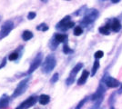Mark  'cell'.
Masks as SVG:
<instances>
[{
	"instance_id": "6da1fadb",
	"label": "cell",
	"mask_w": 122,
	"mask_h": 109,
	"mask_svg": "<svg viewBox=\"0 0 122 109\" xmlns=\"http://www.w3.org/2000/svg\"><path fill=\"white\" fill-rule=\"evenodd\" d=\"M56 66V59L54 55H48L46 56L45 61L42 63L41 70L44 74H49L53 71V69Z\"/></svg>"
},
{
	"instance_id": "7a4b0ae2",
	"label": "cell",
	"mask_w": 122,
	"mask_h": 109,
	"mask_svg": "<svg viewBox=\"0 0 122 109\" xmlns=\"http://www.w3.org/2000/svg\"><path fill=\"white\" fill-rule=\"evenodd\" d=\"M29 80H30V76L25 78L23 80H21L20 82L18 83L17 86L15 88L14 92H13V95H12V97L13 98H15L17 96H20L21 95L25 93L26 91V89L28 88V83H29Z\"/></svg>"
},
{
	"instance_id": "3957f363",
	"label": "cell",
	"mask_w": 122,
	"mask_h": 109,
	"mask_svg": "<svg viewBox=\"0 0 122 109\" xmlns=\"http://www.w3.org/2000/svg\"><path fill=\"white\" fill-rule=\"evenodd\" d=\"M74 26H75V23L70 20V16H66L56 24V28L60 31H66L67 29L72 28Z\"/></svg>"
},
{
	"instance_id": "277c9868",
	"label": "cell",
	"mask_w": 122,
	"mask_h": 109,
	"mask_svg": "<svg viewBox=\"0 0 122 109\" xmlns=\"http://www.w3.org/2000/svg\"><path fill=\"white\" fill-rule=\"evenodd\" d=\"M14 22L12 20H6L4 22V24L1 26L0 29V39H3L10 34V32L14 29Z\"/></svg>"
},
{
	"instance_id": "5b68a950",
	"label": "cell",
	"mask_w": 122,
	"mask_h": 109,
	"mask_svg": "<svg viewBox=\"0 0 122 109\" xmlns=\"http://www.w3.org/2000/svg\"><path fill=\"white\" fill-rule=\"evenodd\" d=\"M98 16V12L96 9H91V10H88V12L86 13L84 18L81 20V25H89L90 23H92L93 21L96 20V18Z\"/></svg>"
},
{
	"instance_id": "8992f818",
	"label": "cell",
	"mask_w": 122,
	"mask_h": 109,
	"mask_svg": "<svg viewBox=\"0 0 122 109\" xmlns=\"http://www.w3.org/2000/svg\"><path fill=\"white\" fill-rule=\"evenodd\" d=\"M83 64L82 63H78V64H76V66L73 67V69L71 70V72L69 74V76L66 78V84L67 85H70L74 83V81H75V76H76V74L80 71V69H82L83 67Z\"/></svg>"
},
{
	"instance_id": "52a82bcc",
	"label": "cell",
	"mask_w": 122,
	"mask_h": 109,
	"mask_svg": "<svg viewBox=\"0 0 122 109\" xmlns=\"http://www.w3.org/2000/svg\"><path fill=\"white\" fill-rule=\"evenodd\" d=\"M42 58H43V55H42V53H38L37 55H36V57L33 59V61L31 62L30 64V66L28 68V71H27V74L28 75H31L32 73L34 72L36 69L39 67V66H40L41 64H42Z\"/></svg>"
},
{
	"instance_id": "ba28073f",
	"label": "cell",
	"mask_w": 122,
	"mask_h": 109,
	"mask_svg": "<svg viewBox=\"0 0 122 109\" xmlns=\"http://www.w3.org/2000/svg\"><path fill=\"white\" fill-rule=\"evenodd\" d=\"M37 100H38V97H36V96H29L27 99H25V101H23L22 103H21L15 109H28L32 107L33 105H35L36 103L37 102Z\"/></svg>"
},
{
	"instance_id": "9c48e42d",
	"label": "cell",
	"mask_w": 122,
	"mask_h": 109,
	"mask_svg": "<svg viewBox=\"0 0 122 109\" xmlns=\"http://www.w3.org/2000/svg\"><path fill=\"white\" fill-rule=\"evenodd\" d=\"M103 81H104V84L107 85V87H109V88H116V87L119 86V85H121L118 80L111 77V76H106V77L103 79Z\"/></svg>"
},
{
	"instance_id": "30bf717a",
	"label": "cell",
	"mask_w": 122,
	"mask_h": 109,
	"mask_svg": "<svg viewBox=\"0 0 122 109\" xmlns=\"http://www.w3.org/2000/svg\"><path fill=\"white\" fill-rule=\"evenodd\" d=\"M103 85H104L103 83H100V85H99L98 87H97V91H96V93L92 95V96H91L92 101H96V100H98V99H100V98H103V95H104L105 91H106V89H105Z\"/></svg>"
},
{
	"instance_id": "8fae6325",
	"label": "cell",
	"mask_w": 122,
	"mask_h": 109,
	"mask_svg": "<svg viewBox=\"0 0 122 109\" xmlns=\"http://www.w3.org/2000/svg\"><path fill=\"white\" fill-rule=\"evenodd\" d=\"M10 97L7 95H3L0 97V109H6L9 106Z\"/></svg>"
},
{
	"instance_id": "7c38bea8",
	"label": "cell",
	"mask_w": 122,
	"mask_h": 109,
	"mask_svg": "<svg viewBox=\"0 0 122 109\" xmlns=\"http://www.w3.org/2000/svg\"><path fill=\"white\" fill-rule=\"evenodd\" d=\"M88 76H89V72L86 71V70H84L83 73H82L81 76H80L79 79L77 80V85H84V84L86 82V80H87V77H88Z\"/></svg>"
},
{
	"instance_id": "4fadbf2b",
	"label": "cell",
	"mask_w": 122,
	"mask_h": 109,
	"mask_svg": "<svg viewBox=\"0 0 122 109\" xmlns=\"http://www.w3.org/2000/svg\"><path fill=\"white\" fill-rule=\"evenodd\" d=\"M38 102L42 105H46L50 102V96L47 95H41L38 97Z\"/></svg>"
},
{
	"instance_id": "5bb4252c",
	"label": "cell",
	"mask_w": 122,
	"mask_h": 109,
	"mask_svg": "<svg viewBox=\"0 0 122 109\" xmlns=\"http://www.w3.org/2000/svg\"><path fill=\"white\" fill-rule=\"evenodd\" d=\"M111 28L114 32H118L120 30V28H121V24L119 23V21L117 20V19H114L113 22H112Z\"/></svg>"
},
{
	"instance_id": "9a60e30c",
	"label": "cell",
	"mask_w": 122,
	"mask_h": 109,
	"mask_svg": "<svg viewBox=\"0 0 122 109\" xmlns=\"http://www.w3.org/2000/svg\"><path fill=\"white\" fill-rule=\"evenodd\" d=\"M33 36H34V35H33L32 32L29 31V30H25V31L23 32V34H22V39L24 41H28V40H30Z\"/></svg>"
},
{
	"instance_id": "2e32d148",
	"label": "cell",
	"mask_w": 122,
	"mask_h": 109,
	"mask_svg": "<svg viewBox=\"0 0 122 109\" xmlns=\"http://www.w3.org/2000/svg\"><path fill=\"white\" fill-rule=\"evenodd\" d=\"M66 38H67V36L65 35V34H56L55 36V40L58 44L59 43H64L66 40Z\"/></svg>"
},
{
	"instance_id": "e0dca14e",
	"label": "cell",
	"mask_w": 122,
	"mask_h": 109,
	"mask_svg": "<svg viewBox=\"0 0 122 109\" xmlns=\"http://www.w3.org/2000/svg\"><path fill=\"white\" fill-rule=\"evenodd\" d=\"M111 27V26H109L108 24L106 25V26H102V27H99L98 31L101 33L102 35H108L109 34V28Z\"/></svg>"
},
{
	"instance_id": "ac0fdd59",
	"label": "cell",
	"mask_w": 122,
	"mask_h": 109,
	"mask_svg": "<svg viewBox=\"0 0 122 109\" xmlns=\"http://www.w3.org/2000/svg\"><path fill=\"white\" fill-rule=\"evenodd\" d=\"M99 62H98V60H96L95 62H94V65H93V67H92V71H91V76H94L95 75H96V73H97V69L99 68Z\"/></svg>"
},
{
	"instance_id": "d6986e66",
	"label": "cell",
	"mask_w": 122,
	"mask_h": 109,
	"mask_svg": "<svg viewBox=\"0 0 122 109\" xmlns=\"http://www.w3.org/2000/svg\"><path fill=\"white\" fill-rule=\"evenodd\" d=\"M48 26L45 24V23H42L40 25H38V26H36V30H38V31H42V32H46L48 30Z\"/></svg>"
},
{
	"instance_id": "ffe728a7",
	"label": "cell",
	"mask_w": 122,
	"mask_h": 109,
	"mask_svg": "<svg viewBox=\"0 0 122 109\" xmlns=\"http://www.w3.org/2000/svg\"><path fill=\"white\" fill-rule=\"evenodd\" d=\"M18 52H14V53H11L10 55L8 56V59L10 60V61H15L16 60L17 58H18Z\"/></svg>"
},
{
	"instance_id": "44dd1931",
	"label": "cell",
	"mask_w": 122,
	"mask_h": 109,
	"mask_svg": "<svg viewBox=\"0 0 122 109\" xmlns=\"http://www.w3.org/2000/svg\"><path fill=\"white\" fill-rule=\"evenodd\" d=\"M87 98H88V97H87V96H86L85 98L82 99L81 101H80V102L77 104V105L76 106V108H75V109H81L82 107H83V105L86 104V102L87 101Z\"/></svg>"
},
{
	"instance_id": "7402d4cb",
	"label": "cell",
	"mask_w": 122,
	"mask_h": 109,
	"mask_svg": "<svg viewBox=\"0 0 122 109\" xmlns=\"http://www.w3.org/2000/svg\"><path fill=\"white\" fill-rule=\"evenodd\" d=\"M82 33H83V29H82L81 26H76L75 27V29H74V35L75 36H80Z\"/></svg>"
},
{
	"instance_id": "603a6c76",
	"label": "cell",
	"mask_w": 122,
	"mask_h": 109,
	"mask_svg": "<svg viewBox=\"0 0 122 109\" xmlns=\"http://www.w3.org/2000/svg\"><path fill=\"white\" fill-rule=\"evenodd\" d=\"M58 78H59V75H58V73H55V74L53 75V76L51 77L50 83L51 84L56 83V82H57V80H58Z\"/></svg>"
},
{
	"instance_id": "cb8c5ba5",
	"label": "cell",
	"mask_w": 122,
	"mask_h": 109,
	"mask_svg": "<svg viewBox=\"0 0 122 109\" xmlns=\"http://www.w3.org/2000/svg\"><path fill=\"white\" fill-rule=\"evenodd\" d=\"M94 57H95V58H96L97 60V59H99V58H102V57H104V52L101 51V50H98V51H97V52L95 53Z\"/></svg>"
},
{
	"instance_id": "d4e9b609",
	"label": "cell",
	"mask_w": 122,
	"mask_h": 109,
	"mask_svg": "<svg viewBox=\"0 0 122 109\" xmlns=\"http://www.w3.org/2000/svg\"><path fill=\"white\" fill-rule=\"evenodd\" d=\"M63 52L65 53L66 55H68V54L73 52V50H71L70 47H68L67 45H64V47H63Z\"/></svg>"
},
{
	"instance_id": "484cf974",
	"label": "cell",
	"mask_w": 122,
	"mask_h": 109,
	"mask_svg": "<svg viewBox=\"0 0 122 109\" xmlns=\"http://www.w3.org/2000/svg\"><path fill=\"white\" fill-rule=\"evenodd\" d=\"M36 16V12H34V11H31L28 13V15H27V19L28 20H33V19H35Z\"/></svg>"
},
{
	"instance_id": "4316f807",
	"label": "cell",
	"mask_w": 122,
	"mask_h": 109,
	"mask_svg": "<svg viewBox=\"0 0 122 109\" xmlns=\"http://www.w3.org/2000/svg\"><path fill=\"white\" fill-rule=\"evenodd\" d=\"M102 101H103V98H100V99H98V100H97L96 104H94V106L92 107V109H97L98 108V107H99V105H100V104L102 103Z\"/></svg>"
},
{
	"instance_id": "83f0119b",
	"label": "cell",
	"mask_w": 122,
	"mask_h": 109,
	"mask_svg": "<svg viewBox=\"0 0 122 109\" xmlns=\"http://www.w3.org/2000/svg\"><path fill=\"white\" fill-rule=\"evenodd\" d=\"M6 59H7L6 57H4V58H3V60L1 61V64H0V69H2V68L4 67L5 65H6Z\"/></svg>"
},
{
	"instance_id": "f1b7e54d",
	"label": "cell",
	"mask_w": 122,
	"mask_h": 109,
	"mask_svg": "<svg viewBox=\"0 0 122 109\" xmlns=\"http://www.w3.org/2000/svg\"><path fill=\"white\" fill-rule=\"evenodd\" d=\"M122 93V84L121 85H120V87H119V89H118V94H121Z\"/></svg>"
},
{
	"instance_id": "f546056e",
	"label": "cell",
	"mask_w": 122,
	"mask_h": 109,
	"mask_svg": "<svg viewBox=\"0 0 122 109\" xmlns=\"http://www.w3.org/2000/svg\"><path fill=\"white\" fill-rule=\"evenodd\" d=\"M118 2H119L118 0H117V1H114V0H113V1H112V3H118Z\"/></svg>"
},
{
	"instance_id": "4dcf8cb0",
	"label": "cell",
	"mask_w": 122,
	"mask_h": 109,
	"mask_svg": "<svg viewBox=\"0 0 122 109\" xmlns=\"http://www.w3.org/2000/svg\"><path fill=\"white\" fill-rule=\"evenodd\" d=\"M1 18H2V17H1V16H0V21H1Z\"/></svg>"
},
{
	"instance_id": "1f68e13d",
	"label": "cell",
	"mask_w": 122,
	"mask_h": 109,
	"mask_svg": "<svg viewBox=\"0 0 122 109\" xmlns=\"http://www.w3.org/2000/svg\"><path fill=\"white\" fill-rule=\"evenodd\" d=\"M110 109H115V108H114V107H111V108H110Z\"/></svg>"
}]
</instances>
